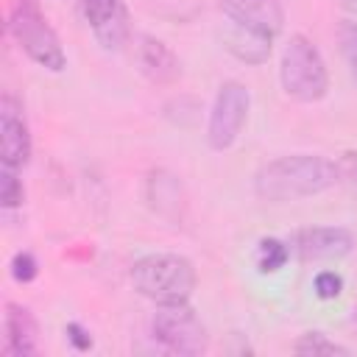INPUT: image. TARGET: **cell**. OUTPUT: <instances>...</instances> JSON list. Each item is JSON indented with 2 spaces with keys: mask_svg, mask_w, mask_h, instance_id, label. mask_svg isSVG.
<instances>
[{
  "mask_svg": "<svg viewBox=\"0 0 357 357\" xmlns=\"http://www.w3.org/2000/svg\"><path fill=\"white\" fill-rule=\"evenodd\" d=\"M337 181V162L321 153H287L265 162L257 170L254 192L268 204H290L310 195H321Z\"/></svg>",
  "mask_w": 357,
  "mask_h": 357,
  "instance_id": "obj_1",
  "label": "cell"
},
{
  "mask_svg": "<svg viewBox=\"0 0 357 357\" xmlns=\"http://www.w3.org/2000/svg\"><path fill=\"white\" fill-rule=\"evenodd\" d=\"M131 284L139 296L156 301V304H176V301H190L198 273L195 265L184 254H170V251H156L145 254L131 265Z\"/></svg>",
  "mask_w": 357,
  "mask_h": 357,
  "instance_id": "obj_2",
  "label": "cell"
},
{
  "mask_svg": "<svg viewBox=\"0 0 357 357\" xmlns=\"http://www.w3.org/2000/svg\"><path fill=\"white\" fill-rule=\"evenodd\" d=\"M279 84L287 98L315 103L329 92V70L321 50L304 33H293L279 59Z\"/></svg>",
  "mask_w": 357,
  "mask_h": 357,
  "instance_id": "obj_3",
  "label": "cell"
},
{
  "mask_svg": "<svg viewBox=\"0 0 357 357\" xmlns=\"http://www.w3.org/2000/svg\"><path fill=\"white\" fill-rule=\"evenodd\" d=\"M8 33L33 64H39L50 73H61L67 67V53L61 47V39L53 31V25L47 22V17L36 0H17L11 6Z\"/></svg>",
  "mask_w": 357,
  "mask_h": 357,
  "instance_id": "obj_4",
  "label": "cell"
},
{
  "mask_svg": "<svg viewBox=\"0 0 357 357\" xmlns=\"http://www.w3.org/2000/svg\"><path fill=\"white\" fill-rule=\"evenodd\" d=\"M151 335L165 351L181 357H198L209 346L206 326L187 301L156 304V312L151 318Z\"/></svg>",
  "mask_w": 357,
  "mask_h": 357,
  "instance_id": "obj_5",
  "label": "cell"
},
{
  "mask_svg": "<svg viewBox=\"0 0 357 357\" xmlns=\"http://www.w3.org/2000/svg\"><path fill=\"white\" fill-rule=\"evenodd\" d=\"M251 112V92L245 84L240 81H223L218 86L212 112H209V123H206V145L218 153L234 148V142L240 139L245 120Z\"/></svg>",
  "mask_w": 357,
  "mask_h": 357,
  "instance_id": "obj_6",
  "label": "cell"
},
{
  "mask_svg": "<svg viewBox=\"0 0 357 357\" xmlns=\"http://www.w3.org/2000/svg\"><path fill=\"white\" fill-rule=\"evenodd\" d=\"M81 17L103 50H120L131 36V20L123 0H78Z\"/></svg>",
  "mask_w": 357,
  "mask_h": 357,
  "instance_id": "obj_7",
  "label": "cell"
},
{
  "mask_svg": "<svg viewBox=\"0 0 357 357\" xmlns=\"http://www.w3.org/2000/svg\"><path fill=\"white\" fill-rule=\"evenodd\" d=\"M31 128L22 114V103L14 95H3L0 100V159L6 167L22 170L31 159Z\"/></svg>",
  "mask_w": 357,
  "mask_h": 357,
  "instance_id": "obj_8",
  "label": "cell"
},
{
  "mask_svg": "<svg viewBox=\"0 0 357 357\" xmlns=\"http://www.w3.org/2000/svg\"><path fill=\"white\" fill-rule=\"evenodd\" d=\"M290 248L304 262L343 259L354 251V234L343 226H307L293 234Z\"/></svg>",
  "mask_w": 357,
  "mask_h": 357,
  "instance_id": "obj_9",
  "label": "cell"
},
{
  "mask_svg": "<svg viewBox=\"0 0 357 357\" xmlns=\"http://www.w3.org/2000/svg\"><path fill=\"white\" fill-rule=\"evenodd\" d=\"M220 11L229 22H237L271 39L284 28V11L279 0H220Z\"/></svg>",
  "mask_w": 357,
  "mask_h": 357,
  "instance_id": "obj_10",
  "label": "cell"
},
{
  "mask_svg": "<svg viewBox=\"0 0 357 357\" xmlns=\"http://www.w3.org/2000/svg\"><path fill=\"white\" fill-rule=\"evenodd\" d=\"M137 64H139V73L156 84V86H170L181 78V61L178 56L170 50V45H165L162 39L151 36V33H142L139 36V45H137Z\"/></svg>",
  "mask_w": 357,
  "mask_h": 357,
  "instance_id": "obj_11",
  "label": "cell"
},
{
  "mask_svg": "<svg viewBox=\"0 0 357 357\" xmlns=\"http://www.w3.org/2000/svg\"><path fill=\"white\" fill-rule=\"evenodd\" d=\"M3 335H6L3 351L8 357H33V354H39V324L31 315L28 307H22L17 301L6 304Z\"/></svg>",
  "mask_w": 357,
  "mask_h": 357,
  "instance_id": "obj_12",
  "label": "cell"
},
{
  "mask_svg": "<svg viewBox=\"0 0 357 357\" xmlns=\"http://www.w3.org/2000/svg\"><path fill=\"white\" fill-rule=\"evenodd\" d=\"M220 42L223 47L243 64H265L271 59V36L265 33H257V31H248L237 22H229L223 31H220Z\"/></svg>",
  "mask_w": 357,
  "mask_h": 357,
  "instance_id": "obj_13",
  "label": "cell"
},
{
  "mask_svg": "<svg viewBox=\"0 0 357 357\" xmlns=\"http://www.w3.org/2000/svg\"><path fill=\"white\" fill-rule=\"evenodd\" d=\"M148 201H151L153 212H159L162 218L178 220L181 218V201H184L178 178L165 173V170L151 173V178H148Z\"/></svg>",
  "mask_w": 357,
  "mask_h": 357,
  "instance_id": "obj_14",
  "label": "cell"
},
{
  "mask_svg": "<svg viewBox=\"0 0 357 357\" xmlns=\"http://www.w3.org/2000/svg\"><path fill=\"white\" fill-rule=\"evenodd\" d=\"M293 351L301 354V357H335V354H337V357H349V354H351L349 346H343V343L326 337L324 332H304V335L293 343Z\"/></svg>",
  "mask_w": 357,
  "mask_h": 357,
  "instance_id": "obj_15",
  "label": "cell"
},
{
  "mask_svg": "<svg viewBox=\"0 0 357 357\" xmlns=\"http://www.w3.org/2000/svg\"><path fill=\"white\" fill-rule=\"evenodd\" d=\"M290 259V243H282L276 237H262L257 245V268L259 273H276Z\"/></svg>",
  "mask_w": 357,
  "mask_h": 357,
  "instance_id": "obj_16",
  "label": "cell"
},
{
  "mask_svg": "<svg viewBox=\"0 0 357 357\" xmlns=\"http://www.w3.org/2000/svg\"><path fill=\"white\" fill-rule=\"evenodd\" d=\"M337 45H340V56L349 67V75L357 84V20L337 22Z\"/></svg>",
  "mask_w": 357,
  "mask_h": 357,
  "instance_id": "obj_17",
  "label": "cell"
},
{
  "mask_svg": "<svg viewBox=\"0 0 357 357\" xmlns=\"http://www.w3.org/2000/svg\"><path fill=\"white\" fill-rule=\"evenodd\" d=\"M25 201V187L22 178L17 176V167H6L0 170V204L3 209H17Z\"/></svg>",
  "mask_w": 357,
  "mask_h": 357,
  "instance_id": "obj_18",
  "label": "cell"
},
{
  "mask_svg": "<svg viewBox=\"0 0 357 357\" xmlns=\"http://www.w3.org/2000/svg\"><path fill=\"white\" fill-rule=\"evenodd\" d=\"M8 273H11L14 282L28 284V282H33L39 276V262H36V257L31 251H17L11 257V262H8Z\"/></svg>",
  "mask_w": 357,
  "mask_h": 357,
  "instance_id": "obj_19",
  "label": "cell"
},
{
  "mask_svg": "<svg viewBox=\"0 0 357 357\" xmlns=\"http://www.w3.org/2000/svg\"><path fill=\"white\" fill-rule=\"evenodd\" d=\"M312 290H315L318 298L332 301L343 293V276L337 271H318L315 279H312Z\"/></svg>",
  "mask_w": 357,
  "mask_h": 357,
  "instance_id": "obj_20",
  "label": "cell"
},
{
  "mask_svg": "<svg viewBox=\"0 0 357 357\" xmlns=\"http://www.w3.org/2000/svg\"><path fill=\"white\" fill-rule=\"evenodd\" d=\"M337 173H340V181L357 195V151H343L340 159H337Z\"/></svg>",
  "mask_w": 357,
  "mask_h": 357,
  "instance_id": "obj_21",
  "label": "cell"
},
{
  "mask_svg": "<svg viewBox=\"0 0 357 357\" xmlns=\"http://www.w3.org/2000/svg\"><path fill=\"white\" fill-rule=\"evenodd\" d=\"M64 335H67V340L78 349V351H86V349H92V335H89V329H84L81 324H67L64 326Z\"/></svg>",
  "mask_w": 357,
  "mask_h": 357,
  "instance_id": "obj_22",
  "label": "cell"
},
{
  "mask_svg": "<svg viewBox=\"0 0 357 357\" xmlns=\"http://www.w3.org/2000/svg\"><path fill=\"white\" fill-rule=\"evenodd\" d=\"M337 6H340L343 11H349V14L357 17V0H337Z\"/></svg>",
  "mask_w": 357,
  "mask_h": 357,
  "instance_id": "obj_23",
  "label": "cell"
}]
</instances>
